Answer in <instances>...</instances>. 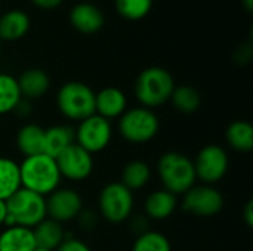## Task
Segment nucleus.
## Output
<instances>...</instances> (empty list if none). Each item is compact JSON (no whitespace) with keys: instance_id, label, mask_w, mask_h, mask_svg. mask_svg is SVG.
I'll list each match as a JSON object with an SVG mask.
<instances>
[{"instance_id":"1","label":"nucleus","mask_w":253,"mask_h":251,"mask_svg":"<svg viewBox=\"0 0 253 251\" xmlns=\"http://www.w3.org/2000/svg\"><path fill=\"white\" fill-rule=\"evenodd\" d=\"M21 188L33 191L39 195H49L59 188L61 173L58 170L55 158L39 154L25 157L19 164Z\"/></svg>"},{"instance_id":"2","label":"nucleus","mask_w":253,"mask_h":251,"mask_svg":"<svg viewBox=\"0 0 253 251\" xmlns=\"http://www.w3.org/2000/svg\"><path fill=\"white\" fill-rule=\"evenodd\" d=\"M6 226H24L33 229L46 219V198L25 188H19L6 200Z\"/></svg>"},{"instance_id":"3","label":"nucleus","mask_w":253,"mask_h":251,"mask_svg":"<svg viewBox=\"0 0 253 251\" xmlns=\"http://www.w3.org/2000/svg\"><path fill=\"white\" fill-rule=\"evenodd\" d=\"M175 89L172 74L162 67L145 68L136 78L135 96L144 108H156L166 104Z\"/></svg>"},{"instance_id":"4","label":"nucleus","mask_w":253,"mask_h":251,"mask_svg":"<svg viewBox=\"0 0 253 251\" xmlns=\"http://www.w3.org/2000/svg\"><path fill=\"white\" fill-rule=\"evenodd\" d=\"M157 172L163 183V189L173 195H184L197 180L193 161L181 152H166L157 163Z\"/></svg>"},{"instance_id":"5","label":"nucleus","mask_w":253,"mask_h":251,"mask_svg":"<svg viewBox=\"0 0 253 251\" xmlns=\"http://www.w3.org/2000/svg\"><path fill=\"white\" fill-rule=\"evenodd\" d=\"M56 105L64 117L80 123L95 114V92L84 83L68 81L58 90Z\"/></svg>"},{"instance_id":"6","label":"nucleus","mask_w":253,"mask_h":251,"mask_svg":"<svg viewBox=\"0 0 253 251\" xmlns=\"http://www.w3.org/2000/svg\"><path fill=\"white\" fill-rule=\"evenodd\" d=\"M160 129L159 117L148 108L126 109L119 117V132L130 143H147L156 138Z\"/></svg>"},{"instance_id":"7","label":"nucleus","mask_w":253,"mask_h":251,"mask_svg":"<svg viewBox=\"0 0 253 251\" xmlns=\"http://www.w3.org/2000/svg\"><path fill=\"white\" fill-rule=\"evenodd\" d=\"M98 207L105 220L111 223L125 222L130 217L133 210V192H130L120 182L108 183L99 194Z\"/></svg>"},{"instance_id":"8","label":"nucleus","mask_w":253,"mask_h":251,"mask_svg":"<svg viewBox=\"0 0 253 251\" xmlns=\"http://www.w3.org/2000/svg\"><path fill=\"white\" fill-rule=\"evenodd\" d=\"M76 133V143L86 149L89 154L101 152L111 141L113 129L111 123L98 114H93L80 121Z\"/></svg>"},{"instance_id":"9","label":"nucleus","mask_w":253,"mask_h":251,"mask_svg":"<svg viewBox=\"0 0 253 251\" xmlns=\"http://www.w3.org/2000/svg\"><path fill=\"white\" fill-rule=\"evenodd\" d=\"M194 172L196 178L205 185H213L219 182L228 170V155L224 148L218 145H206L196 157Z\"/></svg>"},{"instance_id":"10","label":"nucleus","mask_w":253,"mask_h":251,"mask_svg":"<svg viewBox=\"0 0 253 251\" xmlns=\"http://www.w3.org/2000/svg\"><path fill=\"white\" fill-rule=\"evenodd\" d=\"M61 178L73 182H82L87 179L93 170V158L86 149H83L76 142L65 148L55 157Z\"/></svg>"},{"instance_id":"11","label":"nucleus","mask_w":253,"mask_h":251,"mask_svg":"<svg viewBox=\"0 0 253 251\" xmlns=\"http://www.w3.org/2000/svg\"><path fill=\"white\" fill-rule=\"evenodd\" d=\"M222 194L211 185L193 186L184 194L182 209L187 213L194 215L197 217H212L218 215L222 210Z\"/></svg>"},{"instance_id":"12","label":"nucleus","mask_w":253,"mask_h":251,"mask_svg":"<svg viewBox=\"0 0 253 251\" xmlns=\"http://www.w3.org/2000/svg\"><path fill=\"white\" fill-rule=\"evenodd\" d=\"M82 207V197L70 188H58L49 194V198L46 200V215L58 223L79 217Z\"/></svg>"},{"instance_id":"13","label":"nucleus","mask_w":253,"mask_h":251,"mask_svg":"<svg viewBox=\"0 0 253 251\" xmlns=\"http://www.w3.org/2000/svg\"><path fill=\"white\" fill-rule=\"evenodd\" d=\"M71 25L83 34H95L104 25V13L98 6L83 1L73 6L70 12Z\"/></svg>"},{"instance_id":"14","label":"nucleus","mask_w":253,"mask_h":251,"mask_svg":"<svg viewBox=\"0 0 253 251\" xmlns=\"http://www.w3.org/2000/svg\"><path fill=\"white\" fill-rule=\"evenodd\" d=\"M127 107L126 95L117 87H105L95 93V114L105 120L119 118Z\"/></svg>"},{"instance_id":"15","label":"nucleus","mask_w":253,"mask_h":251,"mask_svg":"<svg viewBox=\"0 0 253 251\" xmlns=\"http://www.w3.org/2000/svg\"><path fill=\"white\" fill-rule=\"evenodd\" d=\"M33 229L24 226H7L0 234V251H33L36 249Z\"/></svg>"},{"instance_id":"16","label":"nucleus","mask_w":253,"mask_h":251,"mask_svg":"<svg viewBox=\"0 0 253 251\" xmlns=\"http://www.w3.org/2000/svg\"><path fill=\"white\" fill-rule=\"evenodd\" d=\"M16 146L25 157L44 154V129L37 124H25L18 130Z\"/></svg>"},{"instance_id":"17","label":"nucleus","mask_w":253,"mask_h":251,"mask_svg":"<svg viewBox=\"0 0 253 251\" xmlns=\"http://www.w3.org/2000/svg\"><path fill=\"white\" fill-rule=\"evenodd\" d=\"M16 80H18L21 96L28 98V99L42 98L49 90V86H50V80L47 74L39 68H31V70L24 71Z\"/></svg>"},{"instance_id":"18","label":"nucleus","mask_w":253,"mask_h":251,"mask_svg":"<svg viewBox=\"0 0 253 251\" xmlns=\"http://www.w3.org/2000/svg\"><path fill=\"white\" fill-rule=\"evenodd\" d=\"M176 204H178L176 195L170 194L166 189H160V191L151 192L147 197L144 209L148 217L156 219V220H163L173 215Z\"/></svg>"},{"instance_id":"19","label":"nucleus","mask_w":253,"mask_h":251,"mask_svg":"<svg viewBox=\"0 0 253 251\" xmlns=\"http://www.w3.org/2000/svg\"><path fill=\"white\" fill-rule=\"evenodd\" d=\"M30 30V16L18 9L6 12L0 18V40H18Z\"/></svg>"},{"instance_id":"20","label":"nucleus","mask_w":253,"mask_h":251,"mask_svg":"<svg viewBox=\"0 0 253 251\" xmlns=\"http://www.w3.org/2000/svg\"><path fill=\"white\" fill-rule=\"evenodd\" d=\"M33 234H34L36 246L40 249H46V250L55 251L65 240V232L61 223L52 219L42 220L37 226L33 228Z\"/></svg>"},{"instance_id":"21","label":"nucleus","mask_w":253,"mask_h":251,"mask_svg":"<svg viewBox=\"0 0 253 251\" xmlns=\"http://www.w3.org/2000/svg\"><path fill=\"white\" fill-rule=\"evenodd\" d=\"M74 142L76 133L70 126H53L44 129V154L52 158H55Z\"/></svg>"},{"instance_id":"22","label":"nucleus","mask_w":253,"mask_h":251,"mask_svg":"<svg viewBox=\"0 0 253 251\" xmlns=\"http://www.w3.org/2000/svg\"><path fill=\"white\" fill-rule=\"evenodd\" d=\"M21 188L19 164L7 157H0V200L6 201Z\"/></svg>"},{"instance_id":"23","label":"nucleus","mask_w":253,"mask_h":251,"mask_svg":"<svg viewBox=\"0 0 253 251\" xmlns=\"http://www.w3.org/2000/svg\"><path fill=\"white\" fill-rule=\"evenodd\" d=\"M225 139L231 148L240 152H249L253 148V127L249 121L237 120L227 127Z\"/></svg>"},{"instance_id":"24","label":"nucleus","mask_w":253,"mask_h":251,"mask_svg":"<svg viewBox=\"0 0 253 251\" xmlns=\"http://www.w3.org/2000/svg\"><path fill=\"white\" fill-rule=\"evenodd\" d=\"M150 178H151L150 166L144 161L133 160L123 167L120 183L126 186L130 192H133L142 189L150 182Z\"/></svg>"},{"instance_id":"25","label":"nucleus","mask_w":253,"mask_h":251,"mask_svg":"<svg viewBox=\"0 0 253 251\" xmlns=\"http://www.w3.org/2000/svg\"><path fill=\"white\" fill-rule=\"evenodd\" d=\"M21 101L18 80L10 74H0V115L15 111Z\"/></svg>"},{"instance_id":"26","label":"nucleus","mask_w":253,"mask_h":251,"mask_svg":"<svg viewBox=\"0 0 253 251\" xmlns=\"http://www.w3.org/2000/svg\"><path fill=\"white\" fill-rule=\"evenodd\" d=\"M176 111L182 114H193L200 108L202 98L200 93L191 86H175L170 99Z\"/></svg>"},{"instance_id":"27","label":"nucleus","mask_w":253,"mask_h":251,"mask_svg":"<svg viewBox=\"0 0 253 251\" xmlns=\"http://www.w3.org/2000/svg\"><path fill=\"white\" fill-rule=\"evenodd\" d=\"M153 0H116V9L120 16L129 21H138L148 15Z\"/></svg>"},{"instance_id":"28","label":"nucleus","mask_w":253,"mask_h":251,"mask_svg":"<svg viewBox=\"0 0 253 251\" xmlns=\"http://www.w3.org/2000/svg\"><path fill=\"white\" fill-rule=\"evenodd\" d=\"M132 251H172V247L163 234L147 231L135 240Z\"/></svg>"},{"instance_id":"29","label":"nucleus","mask_w":253,"mask_h":251,"mask_svg":"<svg viewBox=\"0 0 253 251\" xmlns=\"http://www.w3.org/2000/svg\"><path fill=\"white\" fill-rule=\"evenodd\" d=\"M55 251H92L87 244L76 238H65Z\"/></svg>"},{"instance_id":"30","label":"nucleus","mask_w":253,"mask_h":251,"mask_svg":"<svg viewBox=\"0 0 253 251\" xmlns=\"http://www.w3.org/2000/svg\"><path fill=\"white\" fill-rule=\"evenodd\" d=\"M80 223L83 228H93L96 223V216L93 212H82L80 215Z\"/></svg>"},{"instance_id":"31","label":"nucleus","mask_w":253,"mask_h":251,"mask_svg":"<svg viewBox=\"0 0 253 251\" xmlns=\"http://www.w3.org/2000/svg\"><path fill=\"white\" fill-rule=\"evenodd\" d=\"M37 7H40V9H55V7H58L61 3H62V0H31Z\"/></svg>"},{"instance_id":"32","label":"nucleus","mask_w":253,"mask_h":251,"mask_svg":"<svg viewBox=\"0 0 253 251\" xmlns=\"http://www.w3.org/2000/svg\"><path fill=\"white\" fill-rule=\"evenodd\" d=\"M243 219H245L246 225H248L249 228H252L253 226V203L252 201H249V203L246 204V207L243 209Z\"/></svg>"},{"instance_id":"33","label":"nucleus","mask_w":253,"mask_h":251,"mask_svg":"<svg viewBox=\"0 0 253 251\" xmlns=\"http://www.w3.org/2000/svg\"><path fill=\"white\" fill-rule=\"evenodd\" d=\"M6 216H7V210H6V201H1V200H0V225H4Z\"/></svg>"},{"instance_id":"34","label":"nucleus","mask_w":253,"mask_h":251,"mask_svg":"<svg viewBox=\"0 0 253 251\" xmlns=\"http://www.w3.org/2000/svg\"><path fill=\"white\" fill-rule=\"evenodd\" d=\"M243 1V6L249 10V12H252L253 9V0H242Z\"/></svg>"},{"instance_id":"35","label":"nucleus","mask_w":253,"mask_h":251,"mask_svg":"<svg viewBox=\"0 0 253 251\" xmlns=\"http://www.w3.org/2000/svg\"><path fill=\"white\" fill-rule=\"evenodd\" d=\"M33 251H53V250H46V249H40V247H36Z\"/></svg>"},{"instance_id":"36","label":"nucleus","mask_w":253,"mask_h":251,"mask_svg":"<svg viewBox=\"0 0 253 251\" xmlns=\"http://www.w3.org/2000/svg\"><path fill=\"white\" fill-rule=\"evenodd\" d=\"M0 52H1V40H0Z\"/></svg>"}]
</instances>
